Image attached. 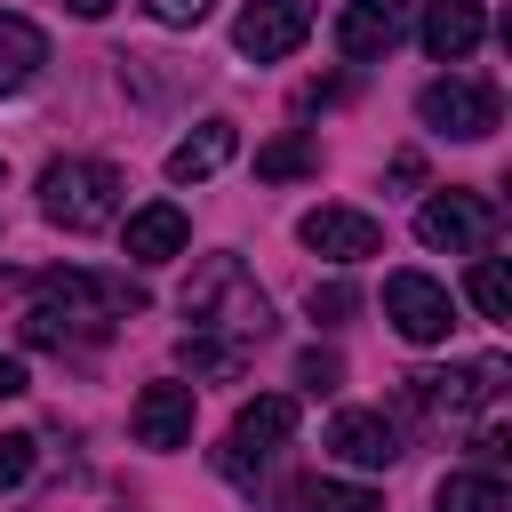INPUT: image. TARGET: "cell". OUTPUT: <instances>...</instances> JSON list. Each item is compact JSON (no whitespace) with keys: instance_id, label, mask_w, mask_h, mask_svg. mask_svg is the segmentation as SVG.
Wrapping results in <instances>:
<instances>
[{"instance_id":"cell-1","label":"cell","mask_w":512,"mask_h":512,"mask_svg":"<svg viewBox=\"0 0 512 512\" xmlns=\"http://www.w3.org/2000/svg\"><path fill=\"white\" fill-rule=\"evenodd\" d=\"M144 312V288L136 280H104V272H48L40 280V304L24 312V344L40 352H64V344H96L112 320Z\"/></svg>"},{"instance_id":"cell-2","label":"cell","mask_w":512,"mask_h":512,"mask_svg":"<svg viewBox=\"0 0 512 512\" xmlns=\"http://www.w3.org/2000/svg\"><path fill=\"white\" fill-rule=\"evenodd\" d=\"M184 320H192V336H224V344H264L272 336V296L256 288V272L240 264V256H208L192 280H184Z\"/></svg>"},{"instance_id":"cell-3","label":"cell","mask_w":512,"mask_h":512,"mask_svg":"<svg viewBox=\"0 0 512 512\" xmlns=\"http://www.w3.org/2000/svg\"><path fill=\"white\" fill-rule=\"evenodd\" d=\"M120 200H128V176L112 160H48L40 168V216L56 232H104V224H120Z\"/></svg>"},{"instance_id":"cell-4","label":"cell","mask_w":512,"mask_h":512,"mask_svg":"<svg viewBox=\"0 0 512 512\" xmlns=\"http://www.w3.org/2000/svg\"><path fill=\"white\" fill-rule=\"evenodd\" d=\"M416 120H424L432 136L480 144V136H496V120H504V96H496V80H432V88L416 96Z\"/></svg>"},{"instance_id":"cell-5","label":"cell","mask_w":512,"mask_h":512,"mask_svg":"<svg viewBox=\"0 0 512 512\" xmlns=\"http://www.w3.org/2000/svg\"><path fill=\"white\" fill-rule=\"evenodd\" d=\"M496 392H504V360L488 352V360H472V368H424V376H408V408L416 416H480V408H496Z\"/></svg>"},{"instance_id":"cell-6","label":"cell","mask_w":512,"mask_h":512,"mask_svg":"<svg viewBox=\"0 0 512 512\" xmlns=\"http://www.w3.org/2000/svg\"><path fill=\"white\" fill-rule=\"evenodd\" d=\"M416 240L424 248H448V256H480L496 240V200L488 192H432L416 208Z\"/></svg>"},{"instance_id":"cell-7","label":"cell","mask_w":512,"mask_h":512,"mask_svg":"<svg viewBox=\"0 0 512 512\" xmlns=\"http://www.w3.org/2000/svg\"><path fill=\"white\" fill-rule=\"evenodd\" d=\"M384 320H392L408 344H448L456 296H448L432 272H392V280H384Z\"/></svg>"},{"instance_id":"cell-8","label":"cell","mask_w":512,"mask_h":512,"mask_svg":"<svg viewBox=\"0 0 512 512\" xmlns=\"http://www.w3.org/2000/svg\"><path fill=\"white\" fill-rule=\"evenodd\" d=\"M304 32H312V0H248V8L232 16V48H240L248 64H280V56H296Z\"/></svg>"},{"instance_id":"cell-9","label":"cell","mask_w":512,"mask_h":512,"mask_svg":"<svg viewBox=\"0 0 512 512\" xmlns=\"http://www.w3.org/2000/svg\"><path fill=\"white\" fill-rule=\"evenodd\" d=\"M136 448H184L192 440V384H144L128 408Z\"/></svg>"},{"instance_id":"cell-10","label":"cell","mask_w":512,"mask_h":512,"mask_svg":"<svg viewBox=\"0 0 512 512\" xmlns=\"http://www.w3.org/2000/svg\"><path fill=\"white\" fill-rule=\"evenodd\" d=\"M296 232H304V248H320V256H336V264H360V256L384 248V224L360 216V208H312Z\"/></svg>"},{"instance_id":"cell-11","label":"cell","mask_w":512,"mask_h":512,"mask_svg":"<svg viewBox=\"0 0 512 512\" xmlns=\"http://www.w3.org/2000/svg\"><path fill=\"white\" fill-rule=\"evenodd\" d=\"M296 440V392H256V400H240V416H232V448L240 456H272V448H288Z\"/></svg>"},{"instance_id":"cell-12","label":"cell","mask_w":512,"mask_h":512,"mask_svg":"<svg viewBox=\"0 0 512 512\" xmlns=\"http://www.w3.org/2000/svg\"><path fill=\"white\" fill-rule=\"evenodd\" d=\"M328 448H336L344 464H360V472H384V464H400V432H392L376 408H336V424H328Z\"/></svg>"},{"instance_id":"cell-13","label":"cell","mask_w":512,"mask_h":512,"mask_svg":"<svg viewBox=\"0 0 512 512\" xmlns=\"http://www.w3.org/2000/svg\"><path fill=\"white\" fill-rule=\"evenodd\" d=\"M392 40H400V0H344V16H336V48H344L352 64H376Z\"/></svg>"},{"instance_id":"cell-14","label":"cell","mask_w":512,"mask_h":512,"mask_svg":"<svg viewBox=\"0 0 512 512\" xmlns=\"http://www.w3.org/2000/svg\"><path fill=\"white\" fill-rule=\"evenodd\" d=\"M416 32H424V56H440V64H464V56L480 48L488 16H480V0H432Z\"/></svg>"},{"instance_id":"cell-15","label":"cell","mask_w":512,"mask_h":512,"mask_svg":"<svg viewBox=\"0 0 512 512\" xmlns=\"http://www.w3.org/2000/svg\"><path fill=\"white\" fill-rule=\"evenodd\" d=\"M232 152H240V120H224V112H216V120H200V128L168 152V184H200V176H216Z\"/></svg>"},{"instance_id":"cell-16","label":"cell","mask_w":512,"mask_h":512,"mask_svg":"<svg viewBox=\"0 0 512 512\" xmlns=\"http://www.w3.org/2000/svg\"><path fill=\"white\" fill-rule=\"evenodd\" d=\"M184 240H192V224L176 200H152L128 216V264H168V256H184Z\"/></svg>"},{"instance_id":"cell-17","label":"cell","mask_w":512,"mask_h":512,"mask_svg":"<svg viewBox=\"0 0 512 512\" xmlns=\"http://www.w3.org/2000/svg\"><path fill=\"white\" fill-rule=\"evenodd\" d=\"M40 64H48V32H40L32 16H0V96L32 88Z\"/></svg>"},{"instance_id":"cell-18","label":"cell","mask_w":512,"mask_h":512,"mask_svg":"<svg viewBox=\"0 0 512 512\" xmlns=\"http://www.w3.org/2000/svg\"><path fill=\"white\" fill-rule=\"evenodd\" d=\"M288 512H384V496L376 488H360V480H296L288 488Z\"/></svg>"},{"instance_id":"cell-19","label":"cell","mask_w":512,"mask_h":512,"mask_svg":"<svg viewBox=\"0 0 512 512\" xmlns=\"http://www.w3.org/2000/svg\"><path fill=\"white\" fill-rule=\"evenodd\" d=\"M432 512H512V496H504L496 472H448L440 496H432Z\"/></svg>"},{"instance_id":"cell-20","label":"cell","mask_w":512,"mask_h":512,"mask_svg":"<svg viewBox=\"0 0 512 512\" xmlns=\"http://www.w3.org/2000/svg\"><path fill=\"white\" fill-rule=\"evenodd\" d=\"M320 168V144L304 136V128H288V136H272L264 152H256V176L264 184H288V176H312Z\"/></svg>"},{"instance_id":"cell-21","label":"cell","mask_w":512,"mask_h":512,"mask_svg":"<svg viewBox=\"0 0 512 512\" xmlns=\"http://www.w3.org/2000/svg\"><path fill=\"white\" fill-rule=\"evenodd\" d=\"M464 288H472V304H480V320H512V272H504L496 256H480Z\"/></svg>"},{"instance_id":"cell-22","label":"cell","mask_w":512,"mask_h":512,"mask_svg":"<svg viewBox=\"0 0 512 512\" xmlns=\"http://www.w3.org/2000/svg\"><path fill=\"white\" fill-rule=\"evenodd\" d=\"M176 360H184L192 376H240V344H224V336H184Z\"/></svg>"},{"instance_id":"cell-23","label":"cell","mask_w":512,"mask_h":512,"mask_svg":"<svg viewBox=\"0 0 512 512\" xmlns=\"http://www.w3.org/2000/svg\"><path fill=\"white\" fill-rule=\"evenodd\" d=\"M304 312H312L320 328H344V320L360 312V288H352V280H312V296H304Z\"/></svg>"},{"instance_id":"cell-24","label":"cell","mask_w":512,"mask_h":512,"mask_svg":"<svg viewBox=\"0 0 512 512\" xmlns=\"http://www.w3.org/2000/svg\"><path fill=\"white\" fill-rule=\"evenodd\" d=\"M296 384H304V392H336V384H344V360L312 344V352H296Z\"/></svg>"},{"instance_id":"cell-25","label":"cell","mask_w":512,"mask_h":512,"mask_svg":"<svg viewBox=\"0 0 512 512\" xmlns=\"http://www.w3.org/2000/svg\"><path fill=\"white\" fill-rule=\"evenodd\" d=\"M24 472H32V432H8L0 440V488H16Z\"/></svg>"},{"instance_id":"cell-26","label":"cell","mask_w":512,"mask_h":512,"mask_svg":"<svg viewBox=\"0 0 512 512\" xmlns=\"http://www.w3.org/2000/svg\"><path fill=\"white\" fill-rule=\"evenodd\" d=\"M144 8H152V24H176V32H184V24H200L216 0H144Z\"/></svg>"},{"instance_id":"cell-27","label":"cell","mask_w":512,"mask_h":512,"mask_svg":"<svg viewBox=\"0 0 512 512\" xmlns=\"http://www.w3.org/2000/svg\"><path fill=\"white\" fill-rule=\"evenodd\" d=\"M32 392V376H24V360L16 352H0V400H24Z\"/></svg>"},{"instance_id":"cell-28","label":"cell","mask_w":512,"mask_h":512,"mask_svg":"<svg viewBox=\"0 0 512 512\" xmlns=\"http://www.w3.org/2000/svg\"><path fill=\"white\" fill-rule=\"evenodd\" d=\"M472 456H480V464H488V472H496V464H504V456H512V448H504V432H480V440H472Z\"/></svg>"},{"instance_id":"cell-29","label":"cell","mask_w":512,"mask_h":512,"mask_svg":"<svg viewBox=\"0 0 512 512\" xmlns=\"http://www.w3.org/2000/svg\"><path fill=\"white\" fill-rule=\"evenodd\" d=\"M392 184H424V152H400L392 160Z\"/></svg>"},{"instance_id":"cell-30","label":"cell","mask_w":512,"mask_h":512,"mask_svg":"<svg viewBox=\"0 0 512 512\" xmlns=\"http://www.w3.org/2000/svg\"><path fill=\"white\" fill-rule=\"evenodd\" d=\"M64 8H72V16H88V24H96V16H112V8H120V0H64Z\"/></svg>"},{"instance_id":"cell-31","label":"cell","mask_w":512,"mask_h":512,"mask_svg":"<svg viewBox=\"0 0 512 512\" xmlns=\"http://www.w3.org/2000/svg\"><path fill=\"white\" fill-rule=\"evenodd\" d=\"M0 176H8V168H0Z\"/></svg>"}]
</instances>
